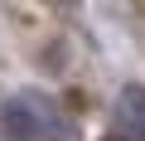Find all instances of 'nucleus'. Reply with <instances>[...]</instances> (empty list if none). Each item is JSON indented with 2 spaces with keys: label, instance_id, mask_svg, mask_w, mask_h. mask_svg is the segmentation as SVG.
<instances>
[{
  "label": "nucleus",
  "instance_id": "f257e3e1",
  "mask_svg": "<svg viewBox=\"0 0 145 141\" xmlns=\"http://www.w3.org/2000/svg\"><path fill=\"white\" fill-rule=\"evenodd\" d=\"M116 122H121L126 141H145V83L121 88V97H116Z\"/></svg>",
  "mask_w": 145,
  "mask_h": 141
},
{
  "label": "nucleus",
  "instance_id": "f03ea898",
  "mask_svg": "<svg viewBox=\"0 0 145 141\" xmlns=\"http://www.w3.org/2000/svg\"><path fill=\"white\" fill-rule=\"evenodd\" d=\"M5 131H10V141H34L39 136V117H34V107L29 102H5Z\"/></svg>",
  "mask_w": 145,
  "mask_h": 141
},
{
  "label": "nucleus",
  "instance_id": "7ed1b4c3",
  "mask_svg": "<svg viewBox=\"0 0 145 141\" xmlns=\"http://www.w3.org/2000/svg\"><path fill=\"white\" fill-rule=\"evenodd\" d=\"M53 5H63V10H68V5H78V0H53Z\"/></svg>",
  "mask_w": 145,
  "mask_h": 141
}]
</instances>
